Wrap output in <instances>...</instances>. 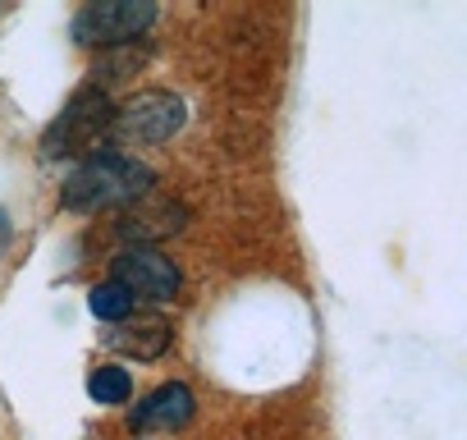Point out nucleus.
Masks as SVG:
<instances>
[{"label":"nucleus","instance_id":"nucleus-1","mask_svg":"<svg viewBox=\"0 0 467 440\" xmlns=\"http://www.w3.org/2000/svg\"><path fill=\"white\" fill-rule=\"evenodd\" d=\"M156 183L151 165L124 156V152H97L88 156L60 188V202L69 211H101V206H133Z\"/></svg>","mask_w":467,"mask_h":440},{"label":"nucleus","instance_id":"nucleus-2","mask_svg":"<svg viewBox=\"0 0 467 440\" xmlns=\"http://www.w3.org/2000/svg\"><path fill=\"white\" fill-rule=\"evenodd\" d=\"M115 124V101L101 83H83L69 106L51 120V129L42 133V156L60 161V156H97V147L110 138Z\"/></svg>","mask_w":467,"mask_h":440},{"label":"nucleus","instance_id":"nucleus-3","mask_svg":"<svg viewBox=\"0 0 467 440\" xmlns=\"http://www.w3.org/2000/svg\"><path fill=\"white\" fill-rule=\"evenodd\" d=\"M183 120H188L183 101L151 88V92H138L133 101L115 106L110 138L115 142H129V147H156V142H170L183 129Z\"/></svg>","mask_w":467,"mask_h":440},{"label":"nucleus","instance_id":"nucleus-4","mask_svg":"<svg viewBox=\"0 0 467 440\" xmlns=\"http://www.w3.org/2000/svg\"><path fill=\"white\" fill-rule=\"evenodd\" d=\"M151 24H156L151 0H97V5L78 10L74 42H83V47H124V42H138Z\"/></svg>","mask_w":467,"mask_h":440},{"label":"nucleus","instance_id":"nucleus-5","mask_svg":"<svg viewBox=\"0 0 467 440\" xmlns=\"http://www.w3.org/2000/svg\"><path fill=\"white\" fill-rule=\"evenodd\" d=\"M110 280L124 285L129 299H147V303H170V299L179 294V285H183L179 267H174L165 253L138 248V244H129V248L110 262Z\"/></svg>","mask_w":467,"mask_h":440},{"label":"nucleus","instance_id":"nucleus-6","mask_svg":"<svg viewBox=\"0 0 467 440\" xmlns=\"http://www.w3.org/2000/svg\"><path fill=\"white\" fill-rule=\"evenodd\" d=\"M188 417H192V390L183 381H165L129 408V431H174Z\"/></svg>","mask_w":467,"mask_h":440},{"label":"nucleus","instance_id":"nucleus-7","mask_svg":"<svg viewBox=\"0 0 467 440\" xmlns=\"http://www.w3.org/2000/svg\"><path fill=\"white\" fill-rule=\"evenodd\" d=\"M174 230H183V211L174 202H151V193L138 197V206H129L119 220V235L129 244L138 239V248H147V239H165Z\"/></svg>","mask_w":467,"mask_h":440},{"label":"nucleus","instance_id":"nucleus-8","mask_svg":"<svg viewBox=\"0 0 467 440\" xmlns=\"http://www.w3.org/2000/svg\"><path fill=\"white\" fill-rule=\"evenodd\" d=\"M170 340H174V330H170L161 317L124 321L119 330H110V335H106V344H110V349H119V353H129V358H142V362L161 358V353L170 349Z\"/></svg>","mask_w":467,"mask_h":440},{"label":"nucleus","instance_id":"nucleus-9","mask_svg":"<svg viewBox=\"0 0 467 440\" xmlns=\"http://www.w3.org/2000/svg\"><path fill=\"white\" fill-rule=\"evenodd\" d=\"M88 308H92L97 321H129V317H133V299H129V289L115 285V280L92 285V289H88Z\"/></svg>","mask_w":467,"mask_h":440},{"label":"nucleus","instance_id":"nucleus-10","mask_svg":"<svg viewBox=\"0 0 467 440\" xmlns=\"http://www.w3.org/2000/svg\"><path fill=\"white\" fill-rule=\"evenodd\" d=\"M88 394H92L97 403H129V394H133L129 367H115V362L97 367V372L88 376Z\"/></svg>","mask_w":467,"mask_h":440},{"label":"nucleus","instance_id":"nucleus-11","mask_svg":"<svg viewBox=\"0 0 467 440\" xmlns=\"http://www.w3.org/2000/svg\"><path fill=\"white\" fill-rule=\"evenodd\" d=\"M5 244H10V215H5V206H0V253H5Z\"/></svg>","mask_w":467,"mask_h":440}]
</instances>
